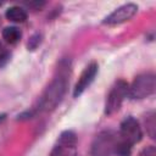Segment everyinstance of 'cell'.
<instances>
[{"label":"cell","mask_w":156,"mask_h":156,"mask_svg":"<svg viewBox=\"0 0 156 156\" xmlns=\"http://www.w3.org/2000/svg\"><path fill=\"white\" fill-rule=\"evenodd\" d=\"M68 66L60 68L58 74L51 80V83L46 87L43 95L39 99V110L40 111H51L54 110L62 100L66 94L68 85Z\"/></svg>","instance_id":"6da1fadb"},{"label":"cell","mask_w":156,"mask_h":156,"mask_svg":"<svg viewBox=\"0 0 156 156\" xmlns=\"http://www.w3.org/2000/svg\"><path fill=\"white\" fill-rule=\"evenodd\" d=\"M156 90V77L151 72L139 74L128 87V94L132 99H144Z\"/></svg>","instance_id":"7a4b0ae2"},{"label":"cell","mask_w":156,"mask_h":156,"mask_svg":"<svg viewBox=\"0 0 156 156\" xmlns=\"http://www.w3.org/2000/svg\"><path fill=\"white\" fill-rule=\"evenodd\" d=\"M117 135L112 130L99 133L91 144V156H111L117 145Z\"/></svg>","instance_id":"3957f363"},{"label":"cell","mask_w":156,"mask_h":156,"mask_svg":"<svg viewBox=\"0 0 156 156\" xmlns=\"http://www.w3.org/2000/svg\"><path fill=\"white\" fill-rule=\"evenodd\" d=\"M127 95H128V84L122 79L117 80L108 91L105 104V115H112L117 112Z\"/></svg>","instance_id":"277c9868"},{"label":"cell","mask_w":156,"mask_h":156,"mask_svg":"<svg viewBox=\"0 0 156 156\" xmlns=\"http://www.w3.org/2000/svg\"><path fill=\"white\" fill-rule=\"evenodd\" d=\"M118 136L122 141L127 143L130 146H133L135 143H139L143 136V132L139 122L132 116L124 118L121 123Z\"/></svg>","instance_id":"5b68a950"},{"label":"cell","mask_w":156,"mask_h":156,"mask_svg":"<svg viewBox=\"0 0 156 156\" xmlns=\"http://www.w3.org/2000/svg\"><path fill=\"white\" fill-rule=\"evenodd\" d=\"M77 136L72 130H66L58 136L57 144L54 146L49 156H76Z\"/></svg>","instance_id":"8992f818"},{"label":"cell","mask_w":156,"mask_h":156,"mask_svg":"<svg viewBox=\"0 0 156 156\" xmlns=\"http://www.w3.org/2000/svg\"><path fill=\"white\" fill-rule=\"evenodd\" d=\"M138 11V6L135 4L128 2L124 4L119 7H117L113 12H111L104 21L105 24H110V26H115V24H119L123 23L126 21H129Z\"/></svg>","instance_id":"52a82bcc"},{"label":"cell","mask_w":156,"mask_h":156,"mask_svg":"<svg viewBox=\"0 0 156 156\" xmlns=\"http://www.w3.org/2000/svg\"><path fill=\"white\" fill-rule=\"evenodd\" d=\"M96 73H98V63H95V62L89 63L84 68V71L82 72L80 77L78 78V82L74 85V90H73V96L74 98L79 96L93 83V80L96 77Z\"/></svg>","instance_id":"ba28073f"},{"label":"cell","mask_w":156,"mask_h":156,"mask_svg":"<svg viewBox=\"0 0 156 156\" xmlns=\"http://www.w3.org/2000/svg\"><path fill=\"white\" fill-rule=\"evenodd\" d=\"M6 18L11 22H16V23H22L27 20V12L23 7L21 6H11L6 10L5 13Z\"/></svg>","instance_id":"9c48e42d"},{"label":"cell","mask_w":156,"mask_h":156,"mask_svg":"<svg viewBox=\"0 0 156 156\" xmlns=\"http://www.w3.org/2000/svg\"><path fill=\"white\" fill-rule=\"evenodd\" d=\"M21 37H22L21 30L17 27H15V26L6 27L2 30V38L9 44H16V43H18L20 39H21Z\"/></svg>","instance_id":"30bf717a"},{"label":"cell","mask_w":156,"mask_h":156,"mask_svg":"<svg viewBox=\"0 0 156 156\" xmlns=\"http://www.w3.org/2000/svg\"><path fill=\"white\" fill-rule=\"evenodd\" d=\"M146 128H147L149 135L151 138H155V115H154V112H150V116L146 117Z\"/></svg>","instance_id":"8fae6325"},{"label":"cell","mask_w":156,"mask_h":156,"mask_svg":"<svg viewBox=\"0 0 156 156\" xmlns=\"http://www.w3.org/2000/svg\"><path fill=\"white\" fill-rule=\"evenodd\" d=\"M10 60V51L6 49V46L0 43V67L6 65V62Z\"/></svg>","instance_id":"7c38bea8"},{"label":"cell","mask_w":156,"mask_h":156,"mask_svg":"<svg viewBox=\"0 0 156 156\" xmlns=\"http://www.w3.org/2000/svg\"><path fill=\"white\" fill-rule=\"evenodd\" d=\"M138 156H156V150L154 146H147V147L143 149Z\"/></svg>","instance_id":"4fadbf2b"},{"label":"cell","mask_w":156,"mask_h":156,"mask_svg":"<svg viewBox=\"0 0 156 156\" xmlns=\"http://www.w3.org/2000/svg\"><path fill=\"white\" fill-rule=\"evenodd\" d=\"M5 118H6V115H5V113L0 115V124H1V123H2L4 121H5Z\"/></svg>","instance_id":"5bb4252c"}]
</instances>
